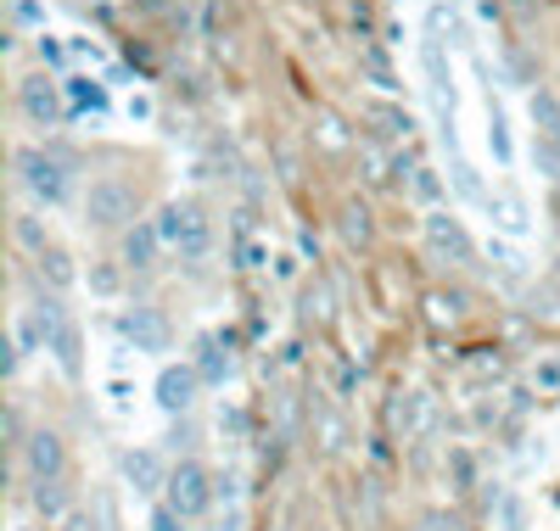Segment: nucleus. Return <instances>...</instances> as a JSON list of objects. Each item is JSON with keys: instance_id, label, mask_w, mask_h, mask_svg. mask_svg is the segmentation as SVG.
I'll return each instance as SVG.
<instances>
[{"instance_id": "f257e3e1", "label": "nucleus", "mask_w": 560, "mask_h": 531, "mask_svg": "<svg viewBox=\"0 0 560 531\" xmlns=\"http://www.w3.org/2000/svg\"><path fill=\"white\" fill-rule=\"evenodd\" d=\"M158 229H163V240H168L179 258H208V247H213V229H208V219H202L197 202H168Z\"/></svg>"}, {"instance_id": "f03ea898", "label": "nucleus", "mask_w": 560, "mask_h": 531, "mask_svg": "<svg viewBox=\"0 0 560 531\" xmlns=\"http://www.w3.org/2000/svg\"><path fill=\"white\" fill-rule=\"evenodd\" d=\"M12 163H18V185L28 190L34 202H45V208H51V202H62V197H68V168H62L57 157H45V152L23 146Z\"/></svg>"}, {"instance_id": "7ed1b4c3", "label": "nucleus", "mask_w": 560, "mask_h": 531, "mask_svg": "<svg viewBox=\"0 0 560 531\" xmlns=\"http://www.w3.org/2000/svg\"><path fill=\"white\" fill-rule=\"evenodd\" d=\"M163 493H168V509L179 515V520H197L208 504H213V487H208V470L202 464H174L168 470V481H163Z\"/></svg>"}, {"instance_id": "20e7f679", "label": "nucleus", "mask_w": 560, "mask_h": 531, "mask_svg": "<svg viewBox=\"0 0 560 531\" xmlns=\"http://www.w3.org/2000/svg\"><path fill=\"white\" fill-rule=\"evenodd\" d=\"M129 190L118 185V179H90V190H84V219L96 224V229H113V224H124L129 219Z\"/></svg>"}, {"instance_id": "39448f33", "label": "nucleus", "mask_w": 560, "mask_h": 531, "mask_svg": "<svg viewBox=\"0 0 560 531\" xmlns=\"http://www.w3.org/2000/svg\"><path fill=\"white\" fill-rule=\"evenodd\" d=\"M18 107H23V113H28V123H39V129H51V123L62 118L57 84L45 79V73H34V79H23V84H18Z\"/></svg>"}, {"instance_id": "423d86ee", "label": "nucleus", "mask_w": 560, "mask_h": 531, "mask_svg": "<svg viewBox=\"0 0 560 531\" xmlns=\"http://www.w3.org/2000/svg\"><path fill=\"white\" fill-rule=\"evenodd\" d=\"M197 386H202V375L191 369V364H168L163 375H158V403L168 409V414H185L197 403Z\"/></svg>"}, {"instance_id": "0eeeda50", "label": "nucleus", "mask_w": 560, "mask_h": 531, "mask_svg": "<svg viewBox=\"0 0 560 531\" xmlns=\"http://www.w3.org/2000/svg\"><path fill=\"white\" fill-rule=\"evenodd\" d=\"M427 240H432V252L454 258V263H471V240H465V229L448 219V213H432L427 219Z\"/></svg>"}, {"instance_id": "6e6552de", "label": "nucleus", "mask_w": 560, "mask_h": 531, "mask_svg": "<svg viewBox=\"0 0 560 531\" xmlns=\"http://www.w3.org/2000/svg\"><path fill=\"white\" fill-rule=\"evenodd\" d=\"M23 453H28V470H34V481H57V475H62V442L51 437V430H34Z\"/></svg>"}, {"instance_id": "1a4fd4ad", "label": "nucleus", "mask_w": 560, "mask_h": 531, "mask_svg": "<svg viewBox=\"0 0 560 531\" xmlns=\"http://www.w3.org/2000/svg\"><path fill=\"white\" fill-rule=\"evenodd\" d=\"M124 335H129L135 347H147V353H163V347H168V330H163V319H158L152 308L124 314Z\"/></svg>"}, {"instance_id": "9d476101", "label": "nucleus", "mask_w": 560, "mask_h": 531, "mask_svg": "<svg viewBox=\"0 0 560 531\" xmlns=\"http://www.w3.org/2000/svg\"><path fill=\"white\" fill-rule=\"evenodd\" d=\"M158 240H163V229H152V224H135V229L124 235V263H129V269H152V258H158Z\"/></svg>"}, {"instance_id": "9b49d317", "label": "nucleus", "mask_w": 560, "mask_h": 531, "mask_svg": "<svg viewBox=\"0 0 560 531\" xmlns=\"http://www.w3.org/2000/svg\"><path fill=\"white\" fill-rule=\"evenodd\" d=\"M533 123H538V140H549V146H560V102L549 90L533 95Z\"/></svg>"}, {"instance_id": "f8f14e48", "label": "nucleus", "mask_w": 560, "mask_h": 531, "mask_svg": "<svg viewBox=\"0 0 560 531\" xmlns=\"http://www.w3.org/2000/svg\"><path fill=\"white\" fill-rule=\"evenodd\" d=\"M124 470H129V481H140L147 493H158V481H168V475H163V464H158L152 453H129V459H124Z\"/></svg>"}, {"instance_id": "ddd939ff", "label": "nucleus", "mask_w": 560, "mask_h": 531, "mask_svg": "<svg viewBox=\"0 0 560 531\" xmlns=\"http://www.w3.org/2000/svg\"><path fill=\"white\" fill-rule=\"evenodd\" d=\"M197 353H202V358H197V375H202V380H224V375H230V358L219 353V342H213V335H202V342H197Z\"/></svg>"}, {"instance_id": "4468645a", "label": "nucleus", "mask_w": 560, "mask_h": 531, "mask_svg": "<svg viewBox=\"0 0 560 531\" xmlns=\"http://www.w3.org/2000/svg\"><path fill=\"white\" fill-rule=\"evenodd\" d=\"M319 146L325 152H348V123L337 113H319Z\"/></svg>"}, {"instance_id": "2eb2a0df", "label": "nucleus", "mask_w": 560, "mask_h": 531, "mask_svg": "<svg viewBox=\"0 0 560 531\" xmlns=\"http://www.w3.org/2000/svg\"><path fill=\"white\" fill-rule=\"evenodd\" d=\"M68 90H73V102L90 107V113H102V107H107V90H102L96 79H68Z\"/></svg>"}, {"instance_id": "dca6fc26", "label": "nucleus", "mask_w": 560, "mask_h": 531, "mask_svg": "<svg viewBox=\"0 0 560 531\" xmlns=\"http://www.w3.org/2000/svg\"><path fill=\"white\" fill-rule=\"evenodd\" d=\"M533 386H538V392H560V358L555 353L544 364H533Z\"/></svg>"}, {"instance_id": "f3484780", "label": "nucleus", "mask_w": 560, "mask_h": 531, "mask_svg": "<svg viewBox=\"0 0 560 531\" xmlns=\"http://www.w3.org/2000/svg\"><path fill=\"white\" fill-rule=\"evenodd\" d=\"M34 504H39L45 515H57V509H62V475H57V481H39V487H34Z\"/></svg>"}, {"instance_id": "a211bd4d", "label": "nucleus", "mask_w": 560, "mask_h": 531, "mask_svg": "<svg viewBox=\"0 0 560 531\" xmlns=\"http://www.w3.org/2000/svg\"><path fill=\"white\" fill-rule=\"evenodd\" d=\"M39 263H45V274H51L57 285H68V280H73V269H68V258H62L57 247H45V252H39Z\"/></svg>"}, {"instance_id": "6ab92c4d", "label": "nucleus", "mask_w": 560, "mask_h": 531, "mask_svg": "<svg viewBox=\"0 0 560 531\" xmlns=\"http://www.w3.org/2000/svg\"><path fill=\"white\" fill-rule=\"evenodd\" d=\"M376 123H382V134H387V140L409 134V118H404V113H393V107H376Z\"/></svg>"}, {"instance_id": "aec40b11", "label": "nucleus", "mask_w": 560, "mask_h": 531, "mask_svg": "<svg viewBox=\"0 0 560 531\" xmlns=\"http://www.w3.org/2000/svg\"><path fill=\"white\" fill-rule=\"evenodd\" d=\"M364 168H370V174H364L370 185H382V179H387V157H382V146H370V140H364Z\"/></svg>"}, {"instance_id": "412c9836", "label": "nucleus", "mask_w": 560, "mask_h": 531, "mask_svg": "<svg viewBox=\"0 0 560 531\" xmlns=\"http://www.w3.org/2000/svg\"><path fill=\"white\" fill-rule=\"evenodd\" d=\"M18 240H23V247H34V252H45V235H39L34 219H18Z\"/></svg>"}, {"instance_id": "4be33fe9", "label": "nucleus", "mask_w": 560, "mask_h": 531, "mask_svg": "<svg viewBox=\"0 0 560 531\" xmlns=\"http://www.w3.org/2000/svg\"><path fill=\"white\" fill-rule=\"evenodd\" d=\"M152 531H185V520L163 504V509H152Z\"/></svg>"}, {"instance_id": "5701e85b", "label": "nucleus", "mask_w": 560, "mask_h": 531, "mask_svg": "<svg viewBox=\"0 0 560 531\" xmlns=\"http://www.w3.org/2000/svg\"><path fill=\"white\" fill-rule=\"evenodd\" d=\"M364 219H370L364 208H348V219H342V224H348V235H353V240H364V235H370V224H364Z\"/></svg>"}, {"instance_id": "b1692460", "label": "nucleus", "mask_w": 560, "mask_h": 531, "mask_svg": "<svg viewBox=\"0 0 560 531\" xmlns=\"http://www.w3.org/2000/svg\"><path fill=\"white\" fill-rule=\"evenodd\" d=\"M504 7H510V12H522V17H533V12H538V0H504Z\"/></svg>"}]
</instances>
